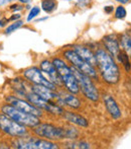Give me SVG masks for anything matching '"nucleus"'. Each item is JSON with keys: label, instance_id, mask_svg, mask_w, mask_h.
Returning <instances> with one entry per match:
<instances>
[{"label": "nucleus", "instance_id": "obj_1", "mask_svg": "<svg viewBox=\"0 0 131 149\" xmlns=\"http://www.w3.org/2000/svg\"><path fill=\"white\" fill-rule=\"evenodd\" d=\"M98 73L101 80L109 85H115L120 81L121 72L115 58L111 56L103 47H99L95 51Z\"/></svg>", "mask_w": 131, "mask_h": 149}, {"label": "nucleus", "instance_id": "obj_2", "mask_svg": "<svg viewBox=\"0 0 131 149\" xmlns=\"http://www.w3.org/2000/svg\"><path fill=\"white\" fill-rule=\"evenodd\" d=\"M12 148L16 149H59L60 146L56 141L43 139L35 135H27L13 138L10 142Z\"/></svg>", "mask_w": 131, "mask_h": 149}, {"label": "nucleus", "instance_id": "obj_3", "mask_svg": "<svg viewBox=\"0 0 131 149\" xmlns=\"http://www.w3.org/2000/svg\"><path fill=\"white\" fill-rule=\"evenodd\" d=\"M71 68H72L73 73H74L77 80H78L80 90L83 95L88 100H91V102H98L100 100L101 95H100V91H99L98 87H97L96 84L94 83V80H93L90 76H88L87 74L83 73L82 71H80L79 69H77L76 67L71 65Z\"/></svg>", "mask_w": 131, "mask_h": 149}, {"label": "nucleus", "instance_id": "obj_4", "mask_svg": "<svg viewBox=\"0 0 131 149\" xmlns=\"http://www.w3.org/2000/svg\"><path fill=\"white\" fill-rule=\"evenodd\" d=\"M0 112L3 113L4 115L8 116L12 120H14L17 123L27 127L28 129H33L41 122L40 118H38V117L22 112V111L14 108L13 106L7 104V102H4L0 106Z\"/></svg>", "mask_w": 131, "mask_h": 149}, {"label": "nucleus", "instance_id": "obj_5", "mask_svg": "<svg viewBox=\"0 0 131 149\" xmlns=\"http://www.w3.org/2000/svg\"><path fill=\"white\" fill-rule=\"evenodd\" d=\"M32 130V134L37 137L51 141L67 140V133L65 126H57L51 123H39Z\"/></svg>", "mask_w": 131, "mask_h": 149}, {"label": "nucleus", "instance_id": "obj_6", "mask_svg": "<svg viewBox=\"0 0 131 149\" xmlns=\"http://www.w3.org/2000/svg\"><path fill=\"white\" fill-rule=\"evenodd\" d=\"M63 56L67 62L70 63L72 66L76 67L77 69L82 71L83 73L87 74L88 76H90L93 80H99V73H98V71H97L96 67L92 66V65L89 64L88 62L83 60L72 48H71V49L64 50Z\"/></svg>", "mask_w": 131, "mask_h": 149}, {"label": "nucleus", "instance_id": "obj_7", "mask_svg": "<svg viewBox=\"0 0 131 149\" xmlns=\"http://www.w3.org/2000/svg\"><path fill=\"white\" fill-rule=\"evenodd\" d=\"M0 132L11 139L29 134V130L27 127L17 123L1 112H0Z\"/></svg>", "mask_w": 131, "mask_h": 149}, {"label": "nucleus", "instance_id": "obj_8", "mask_svg": "<svg viewBox=\"0 0 131 149\" xmlns=\"http://www.w3.org/2000/svg\"><path fill=\"white\" fill-rule=\"evenodd\" d=\"M21 76L27 81L30 84H35V85H45V86L49 87V88L53 90H58L59 87L56 84H53L51 81H49L43 72L41 71V69L39 67L36 66H32L25 68L24 70H22Z\"/></svg>", "mask_w": 131, "mask_h": 149}, {"label": "nucleus", "instance_id": "obj_9", "mask_svg": "<svg viewBox=\"0 0 131 149\" xmlns=\"http://www.w3.org/2000/svg\"><path fill=\"white\" fill-rule=\"evenodd\" d=\"M4 102L11 104V106H13L14 108L18 109V110L22 111V112L32 114L33 116L38 117V118H41V117L43 116V112L40 109L33 106L32 104H30V102H28L27 100H25L24 97H20V96L16 95V94H14V93L5 95Z\"/></svg>", "mask_w": 131, "mask_h": 149}, {"label": "nucleus", "instance_id": "obj_10", "mask_svg": "<svg viewBox=\"0 0 131 149\" xmlns=\"http://www.w3.org/2000/svg\"><path fill=\"white\" fill-rule=\"evenodd\" d=\"M39 68L41 69V71L43 72V74L47 76V78L49 81L57 85L59 88H63V80H62V76L60 75V73L58 72V70L56 69L53 63L49 59H45L40 61L39 63Z\"/></svg>", "mask_w": 131, "mask_h": 149}, {"label": "nucleus", "instance_id": "obj_11", "mask_svg": "<svg viewBox=\"0 0 131 149\" xmlns=\"http://www.w3.org/2000/svg\"><path fill=\"white\" fill-rule=\"evenodd\" d=\"M59 97L57 100V102L61 104L62 107H67L72 110H79L82 107V100L77 96V94L71 93L65 89H62L58 91Z\"/></svg>", "mask_w": 131, "mask_h": 149}, {"label": "nucleus", "instance_id": "obj_12", "mask_svg": "<svg viewBox=\"0 0 131 149\" xmlns=\"http://www.w3.org/2000/svg\"><path fill=\"white\" fill-rule=\"evenodd\" d=\"M102 45H103L104 49L114 58H116V56L121 50L119 43V36L116 33H108V35L104 36L102 39Z\"/></svg>", "mask_w": 131, "mask_h": 149}, {"label": "nucleus", "instance_id": "obj_13", "mask_svg": "<svg viewBox=\"0 0 131 149\" xmlns=\"http://www.w3.org/2000/svg\"><path fill=\"white\" fill-rule=\"evenodd\" d=\"M72 49L84 61L88 62L89 64H91L94 67L97 66L96 55H95V52L90 47L82 45V44H75L72 46Z\"/></svg>", "mask_w": 131, "mask_h": 149}, {"label": "nucleus", "instance_id": "obj_14", "mask_svg": "<svg viewBox=\"0 0 131 149\" xmlns=\"http://www.w3.org/2000/svg\"><path fill=\"white\" fill-rule=\"evenodd\" d=\"M102 100H103L104 107H105L106 111L111 116L112 119L119 120L122 117L121 110H120L117 102H116L113 96L110 95V94H104V95H102Z\"/></svg>", "mask_w": 131, "mask_h": 149}, {"label": "nucleus", "instance_id": "obj_15", "mask_svg": "<svg viewBox=\"0 0 131 149\" xmlns=\"http://www.w3.org/2000/svg\"><path fill=\"white\" fill-rule=\"evenodd\" d=\"M62 117H63L64 120L68 122L69 124L78 126V127H80V128L87 129V128L89 127V125H90L88 119L85 118V117L82 116L81 114L73 112V111H65Z\"/></svg>", "mask_w": 131, "mask_h": 149}, {"label": "nucleus", "instance_id": "obj_16", "mask_svg": "<svg viewBox=\"0 0 131 149\" xmlns=\"http://www.w3.org/2000/svg\"><path fill=\"white\" fill-rule=\"evenodd\" d=\"M10 87L14 94L24 97L27 91L30 90V83H28L23 77H16L10 81Z\"/></svg>", "mask_w": 131, "mask_h": 149}, {"label": "nucleus", "instance_id": "obj_17", "mask_svg": "<svg viewBox=\"0 0 131 149\" xmlns=\"http://www.w3.org/2000/svg\"><path fill=\"white\" fill-rule=\"evenodd\" d=\"M30 90L47 100H56L57 102L58 97H59L58 90H53L49 88V87L45 86V85L30 84Z\"/></svg>", "mask_w": 131, "mask_h": 149}, {"label": "nucleus", "instance_id": "obj_18", "mask_svg": "<svg viewBox=\"0 0 131 149\" xmlns=\"http://www.w3.org/2000/svg\"><path fill=\"white\" fill-rule=\"evenodd\" d=\"M62 80H63V88L66 89L67 91L74 94H79L81 92L78 80H77L73 71L71 73H69V74L62 76Z\"/></svg>", "mask_w": 131, "mask_h": 149}, {"label": "nucleus", "instance_id": "obj_19", "mask_svg": "<svg viewBox=\"0 0 131 149\" xmlns=\"http://www.w3.org/2000/svg\"><path fill=\"white\" fill-rule=\"evenodd\" d=\"M118 36H119L120 47L122 48V50L129 56V58L131 59V30L123 31V33Z\"/></svg>", "mask_w": 131, "mask_h": 149}, {"label": "nucleus", "instance_id": "obj_20", "mask_svg": "<svg viewBox=\"0 0 131 149\" xmlns=\"http://www.w3.org/2000/svg\"><path fill=\"white\" fill-rule=\"evenodd\" d=\"M51 62L53 63L56 69L58 70V72L60 73V75H61V76H64V75L69 74V73L72 72L71 65H69L68 63H67L64 59H62V58L55 57V58H53Z\"/></svg>", "mask_w": 131, "mask_h": 149}, {"label": "nucleus", "instance_id": "obj_21", "mask_svg": "<svg viewBox=\"0 0 131 149\" xmlns=\"http://www.w3.org/2000/svg\"><path fill=\"white\" fill-rule=\"evenodd\" d=\"M41 10L47 14H51L58 9V1L57 0H41L40 2Z\"/></svg>", "mask_w": 131, "mask_h": 149}, {"label": "nucleus", "instance_id": "obj_22", "mask_svg": "<svg viewBox=\"0 0 131 149\" xmlns=\"http://www.w3.org/2000/svg\"><path fill=\"white\" fill-rule=\"evenodd\" d=\"M116 58H117L118 61L123 65V67H124V69H125L126 72L129 73L130 70H131V63H130L129 56H128L127 54L123 51V50H120V52L118 53V55L116 56Z\"/></svg>", "mask_w": 131, "mask_h": 149}, {"label": "nucleus", "instance_id": "obj_23", "mask_svg": "<svg viewBox=\"0 0 131 149\" xmlns=\"http://www.w3.org/2000/svg\"><path fill=\"white\" fill-rule=\"evenodd\" d=\"M65 148H74V149H88L91 148V144L86 141H77V140H69L65 143Z\"/></svg>", "mask_w": 131, "mask_h": 149}, {"label": "nucleus", "instance_id": "obj_24", "mask_svg": "<svg viewBox=\"0 0 131 149\" xmlns=\"http://www.w3.org/2000/svg\"><path fill=\"white\" fill-rule=\"evenodd\" d=\"M23 26H24V20H22V18L19 20H16V22H9V24L4 29V35H6V36L11 35V33H13L14 31L21 29Z\"/></svg>", "mask_w": 131, "mask_h": 149}, {"label": "nucleus", "instance_id": "obj_25", "mask_svg": "<svg viewBox=\"0 0 131 149\" xmlns=\"http://www.w3.org/2000/svg\"><path fill=\"white\" fill-rule=\"evenodd\" d=\"M66 133H67V140H78L80 136V131L76 129L73 126H67L66 127Z\"/></svg>", "mask_w": 131, "mask_h": 149}, {"label": "nucleus", "instance_id": "obj_26", "mask_svg": "<svg viewBox=\"0 0 131 149\" xmlns=\"http://www.w3.org/2000/svg\"><path fill=\"white\" fill-rule=\"evenodd\" d=\"M39 13H40V7H38V6H32L29 9V11H28L27 16H26V22H30L32 20H34L39 15Z\"/></svg>", "mask_w": 131, "mask_h": 149}, {"label": "nucleus", "instance_id": "obj_27", "mask_svg": "<svg viewBox=\"0 0 131 149\" xmlns=\"http://www.w3.org/2000/svg\"><path fill=\"white\" fill-rule=\"evenodd\" d=\"M127 15V11H126V8L123 5H119L114 9V17L117 18V19H124Z\"/></svg>", "mask_w": 131, "mask_h": 149}, {"label": "nucleus", "instance_id": "obj_28", "mask_svg": "<svg viewBox=\"0 0 131 149\" xmlns=\"http://www.w3.org/2000/svg\"><path fill=\"white\" fill-rule=\"evenodd\" d=\"M8 10L11 11L12 13H16V12H21L22 10H24V5L19 2H13L10 3L8 6Z\"/></svg>", "mask_w": 131, "mask_h": 149}, {"label": "nucleus", "instance_id": "obj_29", "mask_svg": "<svg viewBox=\"0 0 131 149\" xmlns=\"http://www.w3.org/2000/svg\"><path fill=\"white\" fill-rule=\"evenodd\" d=\"M21 14L19 13V12H16V13H12L11 15L8 17V20H9V22H16V20H19L21 19Z\"/></svg>", "mask_w": 131, "mask_h": 149}, {"label": "nucleus", "instance_id": "obj_30", "mask_svg": "<svg viewBox=\"0 0 131 149\" xmlns=\"http://www.w3.org/2000/svg\"><path fill=\"white\" fill-rule=\"evenodd\" d=\"M8 24H9L8 17H6V16H1L0 17V29H5L8 26Z\"/></svg>", "mask_w": 131, "mask_h": 149}, {"label": "nucleus", "instance_id": "obj_31", "mask_svg": "<svg viewBox=\"0 0 131 149\" xmlns=\"http://www.w3.org/2000/svg\"><path fill=\"white\" fill-rule=\"evenodd\" d=\"M89 2H90V0H78V2L76 3V6H78V7H86L87 5L89 4Z\"/></svg>", "mask_w": 131, "mask_h": 149}, {"label": "nucleus", "instance_id": "obj_32", "mask_svg": "<svg viewBox=\"0 0 131 149\" xmlns=\"http://www.w3.org/2000/svg\"><path fill=\"white\" fill-rule=\"evenodd\" d=\"M114 6L112 5H107V6H104V12H105L106 14H112L114 11Z\"/></svg>", "mask_w": 131, "mask_h": 149}, {"label": "nucleus", "instance_id": "obj_33", "mask_svg": "<svg viewBox=\"0 0 131 149\" xmlns=\"http://www.w3.org/2000/svg\"><path fill=\"white\" fill-rule=\"evenodd\" d=\"M13 1H14V0H0V7H1V6L6 5V4L12 3Z\"/></svg>", "mask_w": 131, "mask_h": 149}, {"label": "nucleus", "instance_id": "obj_34", "mask_svg": "<svg viewBox=\"0 0 131 149\" xmlns=\"http://www.w3.org/2000/svg\"><path fill=\"white\" fill-rule=\"evenodd\" d=\"M19 3L23 4V5H26V4H29L32 2V0H17Z\"/></svg>", "mask_w": 131, "mask_h": 149}, {"label": "nucleus", "instance_id": "obj_35", "mask_svg": "<svg viewBox=\"0 0 131 149\" xmlns=\"http://www.w3.org/2000/svg\"><path fill=\"white\" fill-rule=\"evenodd\" d=\"M115 1L120 2V3H121L122 5H124V4H127L128 2H129V0H115Z\"/></svg>", "mask_w": 131, "mask_h": 149}, {"label": "nucleus", "instance_id": "obj_36", "mask_svg": "<svg viewBox=\"0 0 131 149\" xmlns=\"http://www.w3.org/2000/svg\"><path fill=\"white\" fill-rule=\"evenodd\" d=\"M47 18H49V15L45 16V17H40V18H38V19H37L36 22H45V20H47Z\"/></svg>", "mask_w": 131, "mask_h": 149}, {"label": "nucleus", "instance_id": "obj_37", "mask_svg": "<svg viewBox=\"0 0 131 149\" xmlns=\"http://www.w3.org/2000/svg\"><path fill=\"white\" fill-rule=\"evenodd\" d=\"M69 1H72V0H69Z\"/></svg>", "mask_w": 131, "mask_h": 149}]
</instances>
